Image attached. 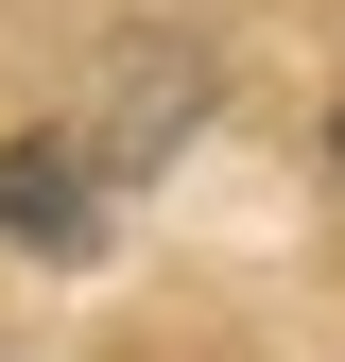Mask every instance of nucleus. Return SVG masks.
<instances>
[{"instance_id":"f257e3e1","label":"nucleus","mask_w":345,"mask_h":362,"mask_svg":"<svg viewBox=\"0 0 345 362\" xmlns=\"http://www.w3.org/2000/svg\"><path fill=\"white\" fill-rule=\"evenodd\" d=\"M0 224H18V242H86V224H104V173H86L69 139H0Z\"/></svg>"},{"instance_id":"f03ea898","label":"nucleus","mask_w":345,"mask_h":362,"mask_svg":"<svg viewBox=\"0 0 345 362\" xmlns=\"http://www.w3.org/2000/svg\"><path fill=\"white\" fill-rule=\"evenodd\" d=\"M328 156H345V121H328Z\"/></svg>"}]
</instances>
